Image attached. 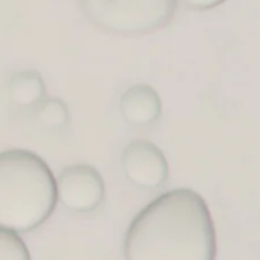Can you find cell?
<instances>
[{"label":"cell","instance_id":"1","mask_svg":"<svg viewBox=\"0 0 260 260\" xmlns=\"http://www.w3.org/2000/svg\"><path fill=\"white\" fill-rule=\"evenodd\" d=\"M216 230L204 198L190 188L170 190L130 222L125 260H216Z\"/></svg>","mask_w":260,"mask_h":260},{"label":"cell","instance_id":"2","mask_svg":"<svg viewBox=\"0 0 260 260\" xmlns=\"http://www.w3.org/2000/svg\"><path fill=\"white\" fill-rule=\"evenodd\" d=\"M57 204L55 176L34 152H0V226L14 233L39 228Z\"/></svg>","mask_w":260,"mask_h":260},{"label":"cell","instance_id":"3","mask_svg":"<svg viewBox=\"0 0 260 260\" xmlns=\"http://www.w3.org/2000/svg\"><path fill=\"white\" fill-rule=\"evenodd\" d=\"M87 17L115 34H146L166 26L175 11L170 0H89L81 2Z\"/></svg>","mask_w":260,"mask_h":260},{"label":"cell","instance_id":"4","mask_svg":"<svg viewBox=\"0 0 260 260\" xmlns=\"http://www.w3.org/2000/svg\"><path fill=\"white\" fill-rule=\"evenodd\" d=\"M57 201L77 213H89L100 207L104 198V182L100 172L87 164L69 166L55 178Z\"/></svg>","mask_w":260,"mask_h":260},{"label":"cell","instance_id":"5","mask_svg":"<svg viewBox=\"0 0 260 260\" xmlns=\"http://www.w3.org/2000/svg\"><path fill=\"white\" fill-rule=\"evenodd\" d=\"M125 176L143 188H158L169 178V164L164 153L150 141L128 143L121 156Z\"/></svg>","mask_w":260,"mask_h":260},{"label":"cell","instance_id":"6","mask_svg":"<svg viewBox=\"0 0 260 260\" xmlns=\"http://www.w3.org/2000/svg\"><path fill=\"white\" fill-rule=\"evenodd\" d=\"M121 113L130 124L149 125L161 116L162 103L158 92L149 84L130 86L119 100Z\"/></svg>","mask_w":260,"mask_h":260},{"label":"cell","instance_id":"7","mask_svg":"<svg viewBox=\"0 0 260 260\" xmlns=\"http://www.w3.org/2000/svg\"><path fill=\"white\" fill-rule=\"evenodd\" d=\"M10 95L20 106L39 103L45 95V83L37 71L25 69L17 72L10 81Z\"/></svg>","mask_w":260,"mask_h":260},{"label":"cell","instance_id":"8","mask_svg":"<svg viewBox=\"0 0 260 260\" xmlns=\"http://www.w3.org/2000/svg\"><path fill=\"white\" fill-rule=\"evenodd\" d=\"M0 260H31L29 249L22 237L0 226Z\"/></svg>","mask_w":260,"mask_h":260},{"label":"cell","instance_id":"9","mask_svg":"<svg viewBox=\"0 0 260 260\" xmlns=\"http://www.w3.org/2000/svg\"><path fill=\"white\" fill-rule=\"evenodd\" d=\"M37 116L39 121L48 127H61L69 119V110L64 101L58 98H49L40 103Z\"/></svg>","mask_w":260,"mask_h":260},{"label":"cell","instance_id":"10","mask_svg":"<svg viewBox=\"0 0 260 260\" xmlns=\"http://www.w3.org/2000/svg\"><path fill=\"white\" fill-rule=\"evenodd\" d=\"M188 7H216V5H219V2H188L187 4Z\"/></svg>","mask_w":260,"mask_h":260}]
</instances>
